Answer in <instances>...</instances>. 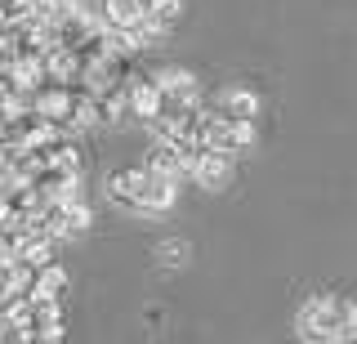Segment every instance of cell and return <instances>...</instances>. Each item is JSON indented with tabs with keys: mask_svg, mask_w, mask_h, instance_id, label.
Returning <instances> with one entry per match:
<instances>
[{
	"mask_svg": "<svg viewBox=\"0 0 357 344\" xmlns=\"http://www.w3.org/2000/svg\"><path fill=\"white\" fill-rule=\"evenodd\" d=\"M63 291H67V273L59 269V264H45V269L31 277V291L36 299H54V304H63Z\"/></svg>",
	"mask_w": 357,
	"mask_h": 344,
	"instance_id": "5b68a950",
	"label": "cell"
},
{
	"mask_svg": "<svg viewBox=\"0 0 357 344\" xmlns=\"http://www.w3.org/2000/svg\"><path fill=\"white\" fill-rule=\"evenodd\" d=\"M188 179H197L201 188H223L232 179V157L215 148H197L192 161H188Z\"/></svg>",
	"mask_w": 357,
	"mask_h": 344,
	"instance_id": "3957f363",
	"label": "cell"
},
{
	"mask_svg": "<svg viewBox=\"0 0 357 344\" xmlns=\"http://www.w3.org/2000/svg\"><path fill=\"white\" fill-rule=\"evenodd\" d=\"M308 344H349L357 340V304L344 295H312L295 317Z\"/></svg>",
	"mask_w": 357,
	"mask_h": 344,
	"instance_id": "7a4b0ae2",
	"label": "cell"
},
{
	"mask_svg": "<svg viewBox=\"0 0 357 344\" xmlns=\"http://www.w3.org/2000/svg\"><path fill=\"white\" fill-rule=\"evenodd\" d=\"M107 197L134 215H165L178 197V184L148 170V165H134V170H116L107 179Z\"/></svg>",
	"mask_w": 357,
	"mask_h": 344,
	"instance_id": "6da1fadb",
	"label": "cell"
},
{
	"mask_svg": "<svg viewBox=\"0 0 357 344\" xmlns=\"http://www.w3.org/2000/svg\"><path fill=\"white\" fill-rule=\"evenodd\" d=\"M183 255H188L183 241H161V260L165 264H183Z\"/></svg>",
	"mask_w": 357,
	"mask_h": 344,
	"instance_id": "8992f818",
	"label": "cell"
},
{
	"mask_svg": "<svg viewBox=\"0 0 357 344\" xmlns=\"http://www.w3.org/2000/svg\"><path fill=\"white\" fill-rule=\"evenodd\" d=\"M210 112H219V117H228V121H255L259 98H255L250 90H241V85H232V90H223L215 103H210Z\"/></svg>",
	"mask_w": 357,
	"mask_h": 344,
	"instance_id": "277c9868",
	"label": "cell"
}]
</instances>
